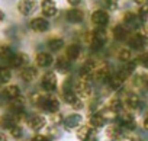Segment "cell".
<instances>
[{"label": "cell", "instance_id": "7402d4cb", "mask_svg": "<svg viewBox=\"0 0 148 141\" xmlns=\"http://www.w3.org/2000/svg\"><path fill=\"white\" fill-rule=\"evenodd\" d=\"M82 54V45L79 44H70L67 48H65V57L70 60V61H76Z\"/></svg>", "mask_w": 148, "mask_h": 141}, {"label": "cell", "instance_id": "277c9868", "mask_svg": "<svg viewBox=\"0 0 148 141\" xmlns=\"http://www.w3.org/2000/svg\"><path fill=\"white\" fill-rule=\"evenodd\" d=\"M83 124H84V116L82 112H71L65 115L64 122H62V129L65 132H71V131H76Z\"/></svg>", "mask_w": 148, "mask_h": 141}, {"label": "cell", "instance_id": "f35d334b", "mask_svg": "<svg viewBox=\"0 0 148 141\" xmlns=\"http://www.w3.org/2000/svg\"><path fill=\"white\" fill-rule=\"evenodd\" d=\"M3 19H5V13H3V10L0 9V23L3 22Z\"/></svg>", "mask_w": 148, "mask_h": 141}, {"label": "cell", "instance_id": "4316f807", "mask_svg": "<svg viewBox=\"0 0 148 141\" xmlns=\"http://www.w3.org/2000/svg\"><path fill=\"white\" fill-rule=\"evenodd\" d=\"M118 58H119V61H122V63H129L131 58H132L131 48H121V50L118 51Z\"/></svg>", "mask_w": 148, "mask_h": 141}, {"label": "cell", "instance_id": "2e32d148", "mask_svg": "<svg viewBox=\"0 0 148 141\" xmlns=\"http://www.w3.org/2000/svg\"><path fill=\"white\" fill-rule=\"evenodd\" d=\"M35 63H36L38 67H41V68H47V67H49V65L54 64V57H52L49 52L41 51V52L36 54V57H35Z\"/></svg>", "mask_w": 148, "mask_h": 141}, {"label": "cell", "instance_id": "5b68a950", "mask_svg": "<svg viewBox=\"0 0 148 141\" xmlns=\"http://www.w3.org/2000/svg\"><path fill=\"white\" fill-rule=\"evenodd\" d=\"M41 89L48 95H54L58 89V76L54 72L45 73L41 79Z\"/></svg>", "mask_w": 148, "mask_h": 141}, {"label": "cell", "instance_id": "ffe728a7", "mask_svg": "<svg viewBox=\"0 0 148 141\" xmlns=\"http://www.w3.org/2000/svg\"><path fill=\"white\" fill-rule=\"evenodd\" d=\"M128 45L131 50H135V51H142L147 45V39L142 38L141 35H132L129 39H128Z\"/></svg>", "mask_w": 148, "mask_h": 141}, {"label": "cell", "instance_id": "ab89813d", "mask_svg": "<svg viewBox=\"0 0 148 141\" xmlns=\"http://www.w3.org/2000/svg\"><path fill=\"white\" fill-rule=\"evenodd\" d=\"M0 141H8V137L5 134H0Z\"/></svg>", "mask_w": 148, "mask_h": 141}, {"label": "cell", "instance_id": "83f0119b", "mask_svg": "<svg viewBox=\"0 0 148 141\" xmlns=\"http://www.w3.org/2000/svg\"><path fill=\"white\" fill-rule=\"evenodd\" d=\"M64 118H65V115L62 112H57L54 115H49V124L51 125H55V127H62Z\"/></svg>", "mask_w": 148, "mask_h": 141}, {"label": "cell", "instance_id": "d4e9b609", "mask_svg": "<svg viewBox=\"0 0 148 141\" xmlns=\"http://www.w3.org/2000/svg\"><path fill=\"white\" fill-rule=\"evenodd\" d=\"M47 45H48L49 51L57 52V51H60V50L64 47V39L60 38V36H54V38H49V39H48Z\"/></svg>", "mask_w": 148, "mask_h": 141}, {"label": "cell", "instance_id": "4dcf8cb0", "mask_svg": "<svg viewBox=\"0 0 148 141\" xmlns=\"http://www.w3.org/2000/svg\"><path fill=\"white\" fill-rule=\"evenodd\" d=\"M10 135H12V138H15V140H19V138H22L23 137V128L18 124V125H15L10 131Z\"/></svg>", "mask_w": 148, "mask_h": 141}, {"label": "cell", "instance_id": "4fadbf2b", "mask_svg": "<svg viewBox=\"0 0 148 141\" xmlns=\"http://www.w3.org/2000/svg\"><path fill=\"white\" fill-rule=\"evenodd\" d=\"M123 25L131 31V29H139V26L142 25L141 23V19H139V16L136 15V13H134V12H126L125 15H123Z\"/></svg>", "mask_w": 148, "mask_h": 141}, {"label": "cell", "instance_id": "ba28073f", "mask_svg": "<svg viewBox=\"0 0 148 141\" xmlns=\"http://www.w3.org/2000/svg\"><path fill=\"white\" fill-rule=\"evenodd\" d=\"M99 131L93 129L89 124H83L82 127H79L76 131H74V137H76L77 141H87L92 137H97Z\"/></svg>", "mask_w": 148, "mask_h": 141}, {"label": "cell", "instance_id": "74e56055", "mask_svg": "<svg viewBox=\"0 0 148 141\" xmlns=\"http://www.w3.org/2000/svg\"><path fill=\"white\" fill-rule=\"evenodd\" d=\"M67 2H68V5H71V6H77V5L82 3V0H67Z\"/></svg>", "mask_w": 148, "mask_h": 141}, {"label": "cell", "instance_id": "6da1fadb", "mask_svg": "<svg viewBox=\"0 0 148 141\" xmlns=\"http://www.w3.org/2000/svg\"><path fill=\"white\" fill-rule=\"evenodd\" d=\"M123 100V106L126 111H131L134 113H139L145 109V102L142 99V96L136 92H131L126 89H122L121 92H118Z\"/></svg>", "mask_w": 148, "mask_h": 141}, {"label": "cell", "instance_id": "484cf974", "mask_svg": "<svg viewBox=\"0 0 148 141\" xmlns=\"http://www.w3.org/2000/svg\"><path fill=\"white\" fill-rule=\"evenodd\" d=\"M93 39H97V41L106 44L108 42V34H106L105 28H96L93 31Z\"/></svg>", "mask_w": 148, "mask_h": 141}, {"label": "cell", "instance_id": "8fae6325", "mask_svg": "<svg viewBox=\"0 0 148 141\" xmlns=\"http://www.w3.org/2000/svg\"><path fill=\"white\" fill-rule=\"evenodd\" d=\"M8 64H9L10 67H13V68H19V67H22V65L28 67V64H29V57H28L25 52H15V54L8 60Z\"/></svg>", "mask_w": 148, "mask_h": 141}, {"label": "cell", "instance_id": "7c38bea8", "mask_svg": "<svg viewBox=\"0 0 148 141\" xmlns=\"http://www.w3.org/2000/svg\"><path fill=\"white\" fill-rule=\"evenodd\" d=\"M36 0H19L18 3V10L23 15V16H29L36 10Z\"/></svg>", "mask_w": 148, "mask_h": 141}, {"label": "cell", "instance_id": "603a6c76", "mask_svg": "<svg viewBox=\"0 0 148 141\" xmlns=\"http://www.w3.org/2000/svg\"><path fill=\"white\" fill-rule=\"evenodd\" d=\"M18 118L10 112V113H8V115H3L2 118H0V125H2V128H5V129H8V131H10L15 125H18Z\"/></svg>", "mask_w": 148, "mask_h": 141}, {"label": "cell", "instance_id": "7a4b0ae2", "mask_svg": "<svg viewBox=\"0 0 148 141\" xmlns=\"http://www.w3.org/2000/svg\"><path fill=\"white\" fill-rule=\"evenodd\" d=\"M36 108L47 115H54L57 112H61V98H58L57 95L42 93V98Z\"/></svg>", "mask_w": 148, "mask_h": 141}, {"label": "cell", "instance_id": "f1b7e54d", "mask_svg": "<svg viewBox=\"0 0 148 141\" xmlns=\"http://www.w3.org/2000/svg\"><path fill=\"white\" fill-rule=\"evenodd\" d=\"M12 79V72L9 67H0V83H8Z\"/></svg>", "mask_w": 148, "mask_h": 141}, {"label": "cell", "instance_id": "8992f818", "mask_svg": "<svg viewBox=\"0 0 148 141\" xmlns=\"http://www.w3.org/2000/svg\"><path fill=\"white\" fill-rule=\"evenodd\" d=\"M26 122H28V127L31 128V131H34V132H39L49 125V119L44 113H34V115L28 116Z\"/></svg>", "mask_w": 148, "mask_h": 141}, {"label": "cell", "instance_id": "5bb4252c", "mask_svg": "<svg viewBox=\"0 0 148 141\" xmlns=\"http://www.w3.org/2000/svg\"><path fill=\"white\" fill-rule=\"evenodd\" d=\"M65 19H67V22L74 23V25L82 23V22L84 21V12H83L82 9L73 8V9H70V10L65 12Z\"/></svg>", "mask_w": 148, "mask_h": 141}, {"label": "cell", "instance_id": "836d02e7", "mask_svg": "<svg viewBox=\"0 0 148 141\" xmlns=\"http://www.w3.org/2000/svg\"><path fill=\"white\" fill-rule=\"evenodd\" d=\"M31 141H51V138L47 135V134H35L32 138H31Z\"/></svg>", "mask_w": 148, "mask_h": 141}, {"label": "cell", "instance_id": "30bf717a", "mask_svg": "<svg viewBox=\"0 0 148 141\" xmlns=\"http://www.w3.org/2000/svg\"><path fill=\"white\" fill-rule=\"evenodd\" d=\"M86 124H89L93 129L100 131V129H105L106 125H108L109 122L105 119V116H103L100 112H96V113H90V115H87V122H86Z\"/></svg>", "mask_w": 148, "mask_h": 141}, {"label": "cell", "instance_id": "9a60e30c", "mask_svg": "<svg viewBox=\"0 0 148 141\" xmlns=\"http://www.w3.org/2000/svg\"><path fill=\"white\" fill-rule=\"evenodd\" d=\"M41 10H42V15L45 18H54V16H57L58 10H57L55 0H42V2H41Z\"/></svg>", "mask_w": 148, "mask_h": 141}, {"label": "cell", "instance_id": "44dd1931", "mask_svg": "<svg viewBox=\"0 0 148 141\" xmlns=\"http://www.w3.org/2000/svg\"><path fill=\"white\" fill-rule=\"evenodd\" d=\"M55 70L61 74H68L71 70V61L67 57H60L55 63Z\"/></svg>", "mask_w": 148, "mask_h": 141}, {"label": "cell", "instance_id": "cb8c5ba5", "mask_svg": "<svg viewBox=\"0 0 148 141\" xmlns=\"http://www.w3.org/2000/svg\"><path fill=\"white\" fill-rule=\"evenodd\" d=\"M3 95H5L9 100H15V99L21 98V87L16 86V85H9V86L5 87Z\"/></svg>", "mask_w": 148, "mask_h": 141}, {"label": "cell", "instance_id": "ac0fdd59", "mask_svg": "<svg viewBox=\"0 0 148 141\" xmlns=\"http://www.w3.org/2000/svg\"><path fill=\"white\" fill-rule=\"evenodd\" d=\"M19 76H21V79H22L23 82H26V83H32V82L38 77V70H36L35 67L28 65V67H23V68L21 70Z\"/></svg>", "mask_w": 148, "mask_h": 141}, {"label": "cell", "instance_id": "3957f363", "mask_svg": "<svg viewBox=\"0 0 148 141\" xmlns=\"http://www.w3.org/2000/svg\"><path fill=\"white\" fill-rule=\"evenodd\" d=\"M116 122L121 125V128L123 129V132H125V134L136 132V129H138V121H136V115H135L134 112H131V111H126V109H123V111L119 113V116H118Z\"/></svg>", "mask_w": 148, "mask_h": 141}, {"label": "cell", "instance_id": "9c48e42d", "mask_svg": "<svg viewBox=\"0 0 148 141\" xmlns=\"http://www.w3.org/2000/svg\"><path fill=\"white\" fill-rule=\"evenodd\" d=\"M109 19H110L109 13L106 10H103V9H96L92 13V16H90V21H92V23L96 28H105L109 23Z\"/></svg>", "mask_w": 148, "mask_h": 141}, {"label": "cell", "instance_id": "d6a6232c", "mask_svg": "<svg viewBox=\"0 0 148 141\" xmlns=\"http://www.w3.org/2000/svg\"><path fill=\"white\" fill-rule=\"evenodd\" d=\"M119 141H139V135H136L135 132H131V134H123Z\"/></svg>", "mask_w": 148, "mask_h": 141}, {"label": "cell", "instance_id": "d6986e66", "mask_svg": "<svg viewBox=\"0 0 148 141\" xmlns=\"http://www.w3.org/2000/svg\"><path fill=\"white\" fill-rule=\"evenodd\" d=\"M112 34H113V38H115L116 41L123 42V41H126V38H128V35H129V29H128L123 23H118V25L113 26Z\"/></svg>", "mask_w": 148, "mask_h": 141}, {"label": "cell", "instance_id": "e575fe53", "mask_svg": "<svg viewBox=\"0 0 148 141\" xmlns=\"http://www.w3.org/2000/svg\"><path fill=\"white\" fill-rule=\"evenodd\" d=\"M141 128H142V131L145 132V134H148V112L142 116V119H141Z\"/></svg>", "mask_w": 148, "mask_h": 141}, {"label": "cell", "instance_id": "60d3db41", "mask_svg": "<svg viewBox=\"0 0 148 141\" xmlns=\"http://www.w3.org/2000/svg\"><path fill=\"white\" fill-rule=\"evenodd\" d=\"M87 141H99V138H97V137H92V138H89Z\"/></svg>", "mask_w": 148, "mask_h": 141}, {"label": "cell", "instance_id": "e0dca14e", "mask_svg": "<svg viewBox=\"0 0 148 141\" xmlns=\"http://www.w3.org/2000/svg\"><path fill=\"white\" fill-rule=\"evenodd\" d=\"M29 28L34 32H47L49 29V22L45 18H35L29 22Z\"/></svg>", "mask_w": 148, "mask_h": 141}, {"label": "cell", "instance_id": "d590c367", "mask_svg": "<svg viewBox=\"0 0 148 141\" xmlns=\"http://www.w3.org/2000/svg\"><path fill=\"white\" fill-rule=\"evenodd\" d=\"M106 6L109 10H116L118 9V0H106Z\"/></svg>", "mask_w": 148, "mask_h": 141}, {"label": "cell", "instance_id": "52a82bcc", "mask_svg": "<svg viewBox=\"0 0 148 141\" xmlns=\"http://www.w3.org/2000/svg\"><path fill=\"white\" fill-rule=\"evenodd\" d=\"M103 134H105V138L108 141H119V138L125 132H123V129L121 128V125L118 122H112V124L106 125V128L103 129Z\"/></svg>", "mask_w": 148, "mask_h": 141}, {"label": "cell", "instance_id": "b9f144b4", "mask_svg": "<svg viewBox=\"0 0 148 141\" xmlns=\"http://www.w3.org/2000/svg\"><path fill=\"white\" fill-rule=\"evenodd\" d=\"M145 90L148 92V80H147V83H145Z\"/></svg>", "mask_w": 148, "mask_h": 141}, {"label": "cell", "instance_id": "8d00e7d4", "mask_svg": "<svg viewBox=\"0 0 148 141\" xmlns=\"http://www.w3.org/2000/svg\"><path fill=\"white\" fill-rule=\"evenodd\" d=\"M134 3L136 5V6H145V5H148V0H134Z\"/></svg>", "mask_w": 148, "mask_h": 141}, {"label": "cell", "instance_id": "f546056e", "mask_svg": "<svg viewBox=\"0 0 148 141\" xmlns=\"http://www.w3.org/2000/svg\"><path fill=\"white\" fill-rule=\"evenodd\" d=\"M15 52L12 51V48L9 45H0V58H3V60H9Z\"/></svg>", "mask_w": 148, "mask_h": 141}, {"label": "cell", "instance_id": "1f68e13d", "mask_svg": "<svg viewBox=\"0 0 148 141\" xmlns=\"http://www.w3.org/2000/svg\"><path fill=\"white\" fill-rule=\"evenodd\" d=\"M138 16H139L141 22H147V21H148V5L141 6V8L138 9Z\"/></svg>", "mask_w": 148, "mask_h": 141}]
</instances>
